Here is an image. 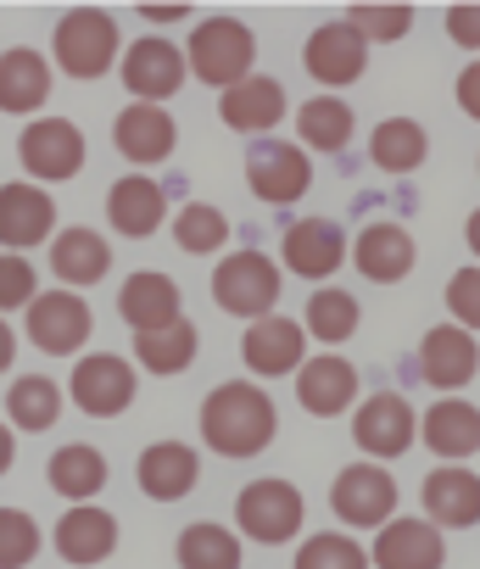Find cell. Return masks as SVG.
<instances>
[{
	"label": "cell",
	"instance_id": "obj_1",
	"mask_svg": "<svg viewBox=\"0 0 480 569\" xmlns=\"http://www.w3.org/2000/svg\"><path fill=\"white\" fill-rule=\"evenodd\" d=\"M274 430H280L274 397L247 386V380H229L201 402V436L223 458H258L274 441Z\"/></svg>",
	"mask_w": 480,
	"mask_h": 569
},
{
	"label": "cell",
	"instance_id": "obj_2",
	"mask_svg": "<svg viewBox=\"0 0 480 569\" xmlns=\"http://www.w3.org/2000/svg\"><path fill=\"white\" fill-rule=\"evenodd\" d=\"M51 46H57V62L68 79H101L118 62V23L101 7H73V12H62Z\"/></svg>",
	"mask_w": 480,
	"mask_h": 569
},
{
	"label": "cell",
	"instance_id": "obj_3",
	"mask_svg": "<svg viewBox=\"0 0 480 569\" xmlns=\"http://www.w3.org/2000/svg\"><path fill=\"white\" fill-rule=\"evenodd\" d=\"M212 297L234 319H269L280 302V268L263 251H234L212 268Z\"/></svg>",
	"mask_w": 480,
	"mask_h": 569
},
{
	"label": "cell",
	"instance_id": "obj_4",
	"mask_svg": "<svg viewBox=\"0 0 480 569\" xmlns=\"http://www.w3.org/2000/svg\"><path fill=\"white\" fill-rule=\"evenodd\" d=\"M234 525L247 530L252 541L263 547H280L291 541L302 525H308V502L291 480H252L247 491L234 497Z\"/></svg>",
	"mask_w": 480,
	"mask_h": 569
},
{
	"label": "cell",
	"instance_id": "obj_5",
	"mask_svg": "<svg viewBox=\"0 0 480 569\" xmlns=\"http://www.w3.org/2000/svg\"><path fill=\"white\" fill-rule=\"evenodd\" d=\"M252 29L247 23H234V18H207L196 34H190V51H184V62H190V73L201 79V84H240L252 73Z\"/></svg>",
	"mask_w": 480,
	"mask_h": 569
},
{
	"label": "cell",
	"instance_id": "obj_6",
	"mask_svg": "<svg viewBox=\"0 0 480 569\" xmlns=\"http://www.w3.org/2000/svg\"><path fill=\"white\" fill-rule=\"evenodd\" d=\"M247 184L258 201L269 207H291L308 196L313 184V162L302 157V146H286V140H258L252 157H247Z\"/></svg>",
	"mask_w": 480,
	"mask_h": 569
},
{
	"label": "cell",
	"instance_id": "obj_7",
	"mask_svg": "<svg viewBox=\"0 0 480 569\" xmlns=\"http://www.w3.org/2000/svg\"><path fill=\"white\" fill-rule=\"evenodd\" d=\"M96 319H90V302H79L73 291H46L29 302V341L51 358H68L90 341Z\"/></svg>",
	"mask_w": 480,
	"mask_h": 569
},
{
	"label": "cell",
	"instance_id": "obj_8",
	"mask_svg": "<svg viewBox=\"0 0 480 569\" xmlns=\"http://www.w3.org/2000/svg\"><path fill=\"white\" fill-rule=\"evenodd\" d=\"M68 391H73V402L90 419H112V413H123L134 402V369L123 358H112V352H90V358L73 363Z\"/></svg>",
	"mask_w": 480,
	"mask_h": 569
},
{
	"label": "cell",
	"instance_id": "obj_9",
	"mask_svg": "<svg viewBox=\"0 0 480 569\" xmlns=\"http://www.w3.org/2000/svg\"><path fill=\"white\" fill-rule=\"evenodd\" d=\"M330 508L341 525H386L397 508V480L374 463H347L330 486Z\"/></svg>",
	"mask_w": 480,
	"mask_h": 569
},
{
	"label": "cell",
	"instance_id": "obj_10",
	"mask_svg": "<svg viewBox=\"0 0 480 569\" xmlns=\"http://www.w3.org/2000/svg\"><path fill=\"white\" fill-rule=\"evenodd\" d=\"M18 157H23V168L34 173V179H73L79 168H84V134L68 123V118H40V123H29L23 129V140H18Z\"/></svg>",
	"mask_w": 480,
	"mask_h": 569
},
{
	"label": "cell",
	"instance_id": "obj_11",
	"mask_svg": "<svg viewBox=\"0 0 480 569\" xmlns=\"http://www.w3.org/2000/svg\"><path fill=\"white\" fill-rule=\"evenodd\" d=\"M413 430H419L413 408H408L402 397H391V391L369 397V402L358 408V419H352V441H358L369 458H402V452L413 447Z\"/></svg>",
	"mask_w": 480,
	"mask_h": 569
},
{
	"label": "cell",
	"instance_id": "obj_12",
	"mask_svg": "<svg viewBox=\"0 0 480 569\" xmlns=\"http://www.w3.org/2000/svg\"><path fill=\"white\" fill-rule=\"evenodd\" d=\"M302 62H308V73H313L319 84L336 90V84H352V79L369 68V40H363L352 23H324V29L308 34Z\"/></svg>",
	"mask_w": 480,
	"mask_h": 569
},
{
	"label": "cell",
	"instance_id": "obj_13",
	"mask_svg": "<svg viewBox=\"0 0 480 569\" xmlns=\"http://www.w3.org/2000/svg\"><path fill=\"white\" fill-rule=\"evenodd\" d=\"M123 84H129L146 107L168 101V96L184 84V57H179V46H168V40H157V34L134 40V46L123 51Z\"/></svg>",
	"mask_w": 480,
	"mask_h": 569
},
{
	"label": "cell",
	"instance_id": "obj_14",
	"mask_svg": "<svg viewBox=\"0 0 480 569\" xmlns=\"http://www.w3.org/2000/svg\"><path fill=\"white\" fill-rule=\"evenodd\" d=\"M369 558L380 569H441L447 563V541H441V530L430 519H391V525H380Z\"/></svg>",
	"mask_w": 480,
	"mask_h": 569
},
{
	"label": "cell",
	"instance_id": "obj_15",
	"mask_svg": "<svg viewBox=\"0 0 480 569\" xmlns=\"http://www.w3.org/2000/svg\"><path fill=\"white\" fill-rule=\"evenodd\" d=\"M240 358H247L252 375L274 380V375H297L302 369V325L297 319H252L247 325V341H240Z\"/></svg>",
	"mask_w": 480,
	"mask_h": 569
},
{
	"label": "cell",
	"instance_id": "obj_16",
	"mask_svg": "<svg viewBox=\"0 0 480 569\" xmlns=\"http://www.w3.org/2000/svg\"><path fill=\"white\" fill-rule=\"evenodd\" d=\"M57 229V201L40 184H0V246H40Z\"/></svg>",
	"mask_w": 480,
	"mask_h": 569
},
{
	"label": "cell",
	"instance_id": "obj_17",
	"mask_svg": "<svg viewBox=\"0 0 480 569\" xmlns=\"http://www.w3.org/2000/svg\"><path fill=\"white\" fill-rule=\"evenodd\" d=\"M118 319L134 330V336H151V330H168L179 319V284L168 273H129L123 279V297H118Z\"/></svg>",
	"mask_w": 480,
	"mask_h": 569
},
{
	"label": "cell",
	"instance_id": "obj_18",
	"mask_svg": "<svg viewBox=\"0 0 480 569\" xmlns=\"http://www.w3.org/2000/svg\"><path fill=\"white\" fill-rule=\"evenodd\" d=\"M286 268L302 273V279H330L341 262H347V234L330 223V218H302L286 229Z\"/></svg>",
	"mask_w": 480,
	"mask_h": 569
},
{
	"label": "cell",
	"instance_id": "obj_19",
	"mask_svg": "<svg viewBox=\"0 0 480 569\" xmlns=\"http://www.w3.org/2000/svg\"><path fill=\"white\" fill-rule=\"evenodd\" d=\"M140 491L151 497V502H179V497H190L196 491V480H201V458H196V447H184V441H157V447H146L140 452Z\"/></svg>",
	"mask_w": 480,
	"mask_h": 569
},
{
	"label": "cell",
	"instance_id": "obj_20",
	"mask_svg": "<svg viewBox=\"0 0 480 569\" xmlns=\"http://www.w3.org/2000/svg\"><path fill=\"white\" fill-rule=\"evenodd\" d=\"M218 118H223L229 129H240V134H263V129H274V123L286 118V90H280V79L247 73L240 84H229L223 101H218Z\"/></svg>",
	"mask_w": 480,
	"mask_h": 569
},
{
	"label": "cell",
	"instance_id": "obj_21",
	"mask_svg": "<svg viewBox=\"0 0 480 569\" xmlns=\"http://www.w3.org/2000/svg\"><path fill=\"white\" fill-rule=\"evenodd\" d=\"M474 336L458 330V325H441L419 341V375L436 386V391H463L474 380Z\"/></svg>",
	"mask_w": 480,
	"mask_h": 569
},
{
	"label": "cell",
	"instance_id": "obj_22",
	"mask_svg": "<svg viewBox=\"0 0 480 569\" xmlns=\"http://www.w3.org/2000/svg\"><path fill=\"white\" fill-rule=\"evenodd\" d=\"M173 140H179L173 118H168L162 107H146V101L123 107V112H118V123H112V146H118L129 162H140V168L162 162V157L173 151Z\"/></svg>",
	"mask_w": 480,
	"mask_h": 569
},
{
	"label": "cell",
	"instance_id": "obj_23",
	"mask_svg": "<svg viewBox=\"0 0 480 569\" xmlns=\"http://www.w3.org/2000/svg\"><path fill=\"white\" fill-rule=\"evenodd\" d=\"M162 212H168L162 184L146 179V173H123V179L107 190V218H112V229L129 234V240L157 234V229H162Z\"/></svg>",
	"mask_w": 480,
	"mask_h": 569
},
{
	"label": "cell",
	"instance_id": "obj_24",
	"mask_svg": "<svg viewBox=\"0 0 480 569\" xmlns=\"http://www.w3.org/2000/svg\"><path fill=\"white\" fill-rule=\"evenodd\" d=\"M352 397H358V369H352L347 358L324 352V358H308V363H302V375H297V402H302L308 413L336 419V413H347Z\"/></svg>",
	"mask_w": 480,
	"mask_h": 569
},
{
	"label": "cell",
	"instance_id": "obj_25",
	"mask_svg": "<svg viewBox=\"0 0 480 569\" xmlns=\"http://www.w3.org/2000/svg\"><path fill=\"white\" fill-rule=\"evenodd\" d=\"M352 262H358L363 279L397 284V279H408V268H413V234H408L402 223H369V229L358 234V246H352Z\"/></svg>",
	"mask_w": 480,
	"mask_h": 569
},
{
	"label": "cell",
	"instance_id": "obj_26",
	"mask_svg": "<svg viewBox=\"0 0 480 569\" xmlns=\"http://www.w3.org/2000/svg\"><path fill=\"white\" fill-rule=\"evenodd\" d=\"M112 547H118V519H112L107 508L73 502V508L62 513V525H57V552H62L68 563H101V558H112Z\"/></svg>",
	"mask_w": 480,
	"mask_h": 569
},
{
	"label": "cell",
	"instance_id": "obj_27",
	"mask_svg": "<svg viewBox=\"0 0 480 569\" xmlns=\"http://www.w3.org/2000/svg\"><path fill=\"white\" fill-rule=\"evenodd\" d=\"M51 96V68L40 51L18 46L0 57V112H12V118H29L34 107H46Z\"/></svg>",
	"mask_w": 480,
	"mask_h": 569
},
{
	"label": "cell",
	"instance_id": "obj_28",
	"mask_svg": "<svg viewBox=\"0 0 480 569\" xmlns=\"http://www.w3.org/2000/svg\"><path fill=\"white\" fill-rule=\"evenodd\" d=\"M424 508H430L436 530L441 525H452V530L474 525L480 519V475H469V469H436L424 480Z\"/></svg>",
	"mask_w": 480,
	"mask_h": 569
},
{
	"label": "cell",
	"instance_id": "obj_29",
	"mask_svg": "<svg viewBox=\"0 0 480 569\" xmlns=\"http://www.w3.org/2000/svg\"><path fill=\"white\" fill-rule=\"evenodd\" d=\"M51 268H57V279L62 284H96V279H107V268H112V246L96 234V229H62L57 234V246H51Z\"/></svg>",
	"mask_w": 480,
	"mask_h": 569
},
{
	"label": "cell",
	"instance_id": "obj_30",
	"mask_svg": "<svg viewBox=\"0 0 480 569\" xmlns=\"http://www.w3.org/2000/svg\"><path fill=\"white\" fill-rule=\"evenodd\" d=\"M424 447L436 458H469L480 447V413L463 402V397H441L430 413H424Z\"/></svg>",
	"mask_w": 480,
	"mask_h": 569
},
{
	"label": "cell",
	"instance_id": "obj_31",
	"mask_svg": "<svg viewBox=\"0 0 480 569\" xmlns=\"http://www.w3.org/2000/svg\"><path fill=\"white\" fill-rule=\"evenodd\" d=\"M46 480L68 497V502H90L101 486H107V458L96 452V447H84V441H73V447H57L51 452V469H46Z\"/></svg>",
	"mask_w": 480,
	"mask_h": 569
},
{
	"label": "cell",
	"instance_id": "obj_32",
	"mask_svg": "<svg viewBox=\"0 0 480 569\" xmlns=\"http://www.w3.org/2000/svg\"><path fill=\"white\" fill-rule=\"evenodd\" d=\"M424 151H430V140H424V129L413 118H386L374 129V140H369V157L386 173H413L424 162Z\"/></svg>",
	"mask_w": 480,
	"mask_h": 569
},
{
	"label": "cell",
	"instance_id": "obj_33",
	"mask_svg": "<svg viewBox=\"0 0 480 569\" xmlns=\"http://www.w3.org/2000/svg\"><path fill=\"white\" fill-rule=\"evenodd\" d=\"M179 569H240V541L223 525L196 519L179 530Z\"/></svg>",
	"mask_w": 480,
	"mask_h": 569
},
{
	"label": "cell",
	"instance_id": "obj_34",
	"mask_svg": "<svg viewBox=\"0 0 480 569\" xmlns=\"http://www.w3.org/2000/svg\"><path fill=\"white\" fill-rule=\"evenodd\" d=\"M352 107L347 101H336V96H319V101H302V118H297V129H302V146H313V151H347L352 146Z\"/></svg>",
	"mask_w": 480,
	"mask_h": 569
},
{
	"label": "cell",
	"instance_id": "obj_35",
	"mask_svg": "<svg viewBox=\"0 0 480 569\" xmlns=\"http://www.w3.org/2000/svg\"><path fill=\"white\" fill-rule=\"evenodd\" d=\"M134 358H140L151 375H184V369L196 363V325L173 319L168 330L134 336Z\"/></svg>",
	"mask_w": 480,
	"mask_h": 569
},
{
	"label": "cell",
	"instance_id": "obj_36",
	"mask_svg": "<svg viewBox=\"0 0 480 569\" xmlns=\"http://www.w3.org/2000/svg\"><path fill=\"white\" fill-rule=\"evenodd\" d=\"M7 413H12L18 430H51L57 413H62V391H57V380H46V375H23V380L7 391Z\"/></svg>",
	"mask_w": 480,
	"mask_h": 569
},
{
	"label": "cell",
	"instance_id": "obj_37",
	"mask_svg": "<svg viewBox=\"0 0 480 569\" xmlns=\"http://www.w3.org/2000/svg\"><path fill=\"white\" fill-rule=\"evenodd\" d=\"M352 330H358V297H347V291H319V297L308 302V336H313V341L341 347V341H352Z\"/></svg>",
	"mask_w": 480,
	"mask_h": 569
},
{
	"label": "cell",
	"instance_id": "obj_38",
	"mask_svg": "<svg viewBox=\"0 0 480 569\" xmlns=\"http://www.w3.org/2000/svg\"><path fill=\"white\" fill-rule=\"evenodd\" d=\"M173 240H179L184 251H196V257H212V251L229 240V218H223L218 207H207V201H190V207L173 218Z\"/></svg>",
	"mask_w": 480,
	"mask_h": 569
},
{
	"label": "cell",
	"instance_id": "obj_39",
	"mask_svg": "<svg viewBox=\"0 0 480 569\" xmlns=\"http://www.w3.org/2000/svg\"><path fill=\"white\" fill-rule=\"evenodd\" d=\"M291 569H369V552L352 536H341V530H319V536L302 541Z\"/></svg>",
	"mask_w": 480,
	"mask_h": 569
},
{
	"label": "cell",
	"instance_id": "obj_40",
	"mask_svg": "<svg viewBox=\"0 0 480 569\" xmlns=\"http://www.w3.org/2000/svg\"><path fill=\"white\" fill-rule=\"evenodd\" d=\"M40 552V525L23 508H0V569H23Z\"/></svg>",
	"mask_w": 480,
	"mask_h": 569
},
{
	"label": "cell",
	"instance_id": "obj_41",
	"mask_svg": "<svg viewBox=\"0 0 480 569\" xmlns=\"http://www.w3.org/2000/svg\"><path fill=\"white\" fill-rule=\"evenodd\" d=\"M347 23L363 34V40H402L413 29V7H352Z\"/></svg>",
	"mask_w": 480,
	"mask_h": 569
},
{
	"label": "cell",
	"instance_id": "obj_42",
	"mask_svg": "<svg viewBox=\"0 0 480 569\" xmlns=\"http://www.w3.org/2000/svg\"><path fill=\"white\" fill-rule=\"evenodd\" d=\"M40 291H34V262L29 257H0V313L7 308H29Z\"/></svg>",
	"mask_w": 480,
	"mask_h": 569
},
{
	"label": "cell",
	"instance_id": "obj_43",
	"mask_svg": "<svg viewBox=\"0 0 480 569\" xmlns=\"http://www.w3.org/2000/svg\"><path fill=\"white\" fill-rule=\"evenodd\" d=\"M447 308L458 319V330L480 325V268H458L452 284H447Z\"/></svg>",
	"mask_w": 480,
	"mask_h": 569
},
{
	"label": "cell",
	"instance_id": "obj_44",
	"mask_svg": "<svg viewBox=\"0 0 480 569\" xmlns=\"http://www.w3.org/2000/svg\"><path fill=\"white\" fill-rule=\"evenodd\" d=\"M447 29H452V40H458L463 51H474V46H480V34H474V29H480L474 7H452V12H447Z\"/></svg>",
	"mask_w": 480,
	"mask_h": 569
},
{
	"label": "cell",
	"instance_id": "obj_45",
	"mask_svg": "<svg viewBox=\"0 0 480 569\" xmlns=\"http://www.w3.org/2000/svg\"><path fill=\"white\" fill-rule=\"evenodd\" d=\"M474 79H480V68H463V73H458V101H463L469 118L480 112V101H474Z\"/></svg>",
	"mask_w": 480,
	"mask_h": 569
},
{
	"label": "cell",
	"instance_id": "obj_46",
	"mask_svg": "<svg viewBox=\"0 0 480 569\" xmlns=\"http://www.w3.org/2000/svg\"><path fill=\"white\" fill-rule=\"evenodd\" d=\"M12 358H18V336L7 330V319H0V375L12 369Z\"/></svg>",
	"mask_w": 480,
	"mask_h": 569
},
{
	"label": "cell",
	"instance_id": "obj_47",
	"mask_svg": "<svg viewBox=\"0 0 480 569\" xmlns=\"http://www.w3.org/2000/svg\"><path fill=\"white\" fill-rule=\"evenodd\" d=\"M12 458H18V436H12V425H0V475L12 469Z\"/></svg>",
	"mask_w": 480,
	"mask_h": 569
},
{
	"label": "cell",
	"instance_id": "obj_48",
	"mask_svg": "<svg viewBox=\"0 0 480 569\" xmlns=\"http://www.w3.org/2000/svg\"><path fill=\"white\" fill-rule=\"evenodd\" d=\"M146 12V23H179V18H190L184 7H140Z\"/></svg>",
	"mask_w": 480,
	"mask_h": 569
}]
</instances>
